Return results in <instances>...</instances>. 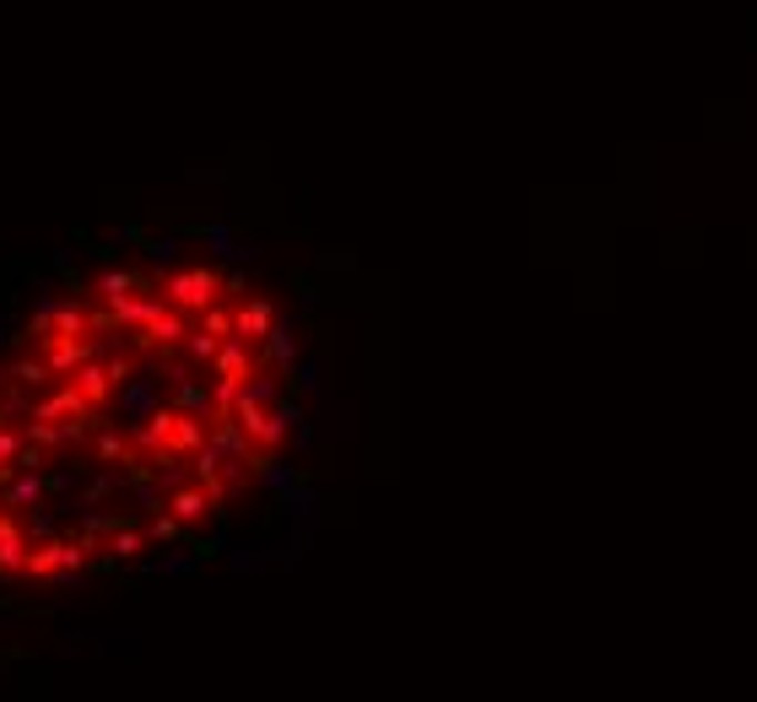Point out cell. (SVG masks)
<instances>
[{"label": "cell", "mask_w": 757, "mask_h": 702, "mask_svg": "<svg viewBox=\"0 0 757 702\" xmlns=\"http://www.w3.org/2000/svg\"><path fill=\"white\" fill-rule=\"evenodd\" d=\"M222 287L228 282L211 265H195V271H173L169 282H163V297H169L173 308H184V314H201V308H211L222 297Z\"/></svg>", "instance_id": "cell-1"}, {"label": "cell", "mask_w": 757, "mask_h": 702, "mask_svg": "<svg viewBox=\"0 0 757 702\" xmlns=\"http://www.w3.org/2000/svg\"><path fill=\"white\" fill-rule=\"evenodd\" d=\"M211 373L222 378V384H233V389H244L254 378V352L244 335H228L222 346H216V357H211Z\"/></svg>", "instance_id": "cell-2"}, {"label": "cell", "mask_w": 757, "mask_h": 702, "mask_svg": "<svg viewBox=\"0 0 757 702\" xmlns=\"http://www.w3.org/2000/svg\"><path fill=\"white\" fill-rule=\"evenodd\" d=\"M184 335H190V325H184V308H173V303L163 308V314H152L147 325H135V340H141V346H152V352H173Z\"/></svg>", "instance_id": "cell-3"}, {"label": "cell", "mask_w": 757, "mask_h": 702, "mask_svg": "<svg viewBox=\"0 0 757 702\" xmlns=\"http://www.w3.org/2000/svg\"><path fill=\"white\" fill-rule=\"evenodd\" d=\"M211 508H216V502L206 497V487H201V481H195V487H190V481H173V487H169V513L184 525V530L206 525Z\"/></svg>", "instance_id": "cell-4"}, {"label": "cell", "mask_w": 757, "mask_h": 702, "mask_svg": "<svg viewBox=\"0 0 757 702\" xmlns=\"http://www.w3.org/2000/svg\"><path fill=\"white\" fill-rule=\"evenodd\" d=\"M87 411H92V406L82 400L77 384H65V389H54V395L33 400V416H39V421H60V427H65V421H87Z\"/></svg>", "instance_id": "cell-5"}, {"label": "cell", "mask_w": 757, "mask_h": 702, "mask_svg": "<svg viewBox=\"0 0 757 702\" xmlns=\"http://www.w3.org/2000/svg\"><path fill=\"white\" fill-rule=\"evenodd\" d=\"M87 357H92V340H87V335H60V340H49V346H43V363H49V373H65V378L82 368Z\"/></svg>", "instance_id": "cell-6"}, {"label": "cell", "mask_w": 757, "mask_h": 702, "mask_svg": "<svg viewBox=\"0 0 757 702\" xmlns=\"http://www.w3.org/2000/svg\"><path fill=\"white\" fill-rule=\"evenodd\" d=\"M28 568V540H22V525L11 513H0V579H17Z\"/></svg>", "instance_id": "cell-7"}, {"label": "cell", "mask_w": 757, "mask_h": 702, "mask_svg": "<svg viewBox=\"0 0 757 702\" xmlns=\"http://www.w3.org/2000/svg\"><path fill=\"white\" fill-rule=\"evenodd\" d=\"M169 308V297L158 292V297H109V325H147L152 314H163Z\"/></svg>", "instance_id": "cell-8"}, {"label": "cell", "mask_w": 757, "mask_h": 702, "mask_svg": "<svg viewBox=\"0 0 757 702\" xmlns=\"http://www.w3.org/2000/svg\"><path fill=\"white\" fill-rule=\"evenodd\" d=\"M71 384L82 389V400H87V406H92V411H98V406H103V400H109V395L120 389V384L109 378V363H92V357H87L82 368L71 373Z\"/></svg>", "instance_id": "cell-9"}, {"label": "cell", "mask_w": 757, "mask_h": 702, "mask_svg": "<svg viewBox=\"0 0 757 702\" xmlns=\"http://www.w3.org/2000/svg\"><path fill=\"white\" fill-rule=\"evenodd\" d=\"M276 330V308L265 303V297H254V303H244L239 314H233V335H244V340H265V335Z\"/></svg>", "instance_id": "cell-10"}, {"label": "cell", "mask_w": 757, "mask_h": 702, "mask_svg": "<svg viewBox=\"0 0 757 702\" xmlns=\"http://www.w3.org/2000/svg\"><path fill=\"white\" fill-rule=\"evenodd\" d=\"M22 573H33V579H60L65 573V540H39V546H28V568Z\"/></svg>", "instance_id": "cell-11"}, {"label": "cell", "mask_w": 757, "mask_h": 702, "mask_svg": "<svg viewBox=\"0 0 757 702\" xmlns=\"http://www.w3.org/2000/svg\"><path fill=\"white\" fill-rule=\"evenodd\" d=\"M87 325H92V319H87V308H77V303H60V308H54V319H49V340H60V335H87ZM49 340H43V346H49Z\"/></svg>", "instance_id": "cell-12"}, {"label": "cell", "mask_w": 757, "mask_h": 702, "mask_svg": "<svg viewBox=\"0 0 757 702\" xmlns=\"http://www.w3.org/2000/svg\"><path fill=\"white\" fill-rule=\"evenodd\" d=\"M39 497H43V476L39 470H28V476H17V481L6 487L0 508H28V502H39Z\"/></svg>", "instance_id": "cell-13"}, {"label": "cell", "mask_w": 757, "mask_h": 702, "mask_svg": "<svg viewBox=\"0 0 757 702\" xmlns=\"http://www.w3.org/2000/svg\"><path fill=\"white\" fill-rule=\"evenodd\" d=\"M109 551H114L120 562H130V557H141V551H147V536H141V530H130V525H114V530H109Z\"/></svg>", "instance_id": "cell-14"}, {"label": "cell", "mask_w": 757, "mask_h": 702, "mask_svg": "<svg viewBox=\"0 0 757 702\" xmlns=\"http://www.w3.org/2000/svg\"><path fill=\"white\" fill-rule=\"evenodd\" d=\"M11 378H17V384H28V389H43L54 373H49V363H33V357H22V363H11Z\"/></svg>", "instance_id": "cell-15"}, {"label": "cell", "mask_w": 757, "mask_h": 702, "mask_svg": "<svg viewBox=\"0 0 757 702\" xmlns=\"http://www.w3.org/2000/svg\"><path fill=\"white\" fill-rule=\"evenodd\" d=\"M98 459H103V465H125V438H120L114 427L98 433Z\"/></svg>", "instance_id": "cell-16"}, {"label": "cell", "mask_w": 757, "mask_h": 702, "mask_svg": "<svg viewBox=\"0 0 757 702\" xmlns=\"http://www.w3.org/2000/svg\"><path fill=\"white\" fill-rule=\"evenodd\" d=\"M201 330H211L216 340H228V335H233V314L211 303V308H201Z\"/></svg>", "instance_id": "cell-17"}, {"label": "cell", "mask_w": 757, "mask_h": 702, "mask_svg": "<svg viewBox=\"0 0 757 702\" xmlns=\"http://www.w3.org/2000/svg\"><path fill=\"white\" fill-rule=\"evenodd\" d=\"M17 449H22V433H11V427H0V481L17 470Z\"/></svg>", "instance_id": "cell-18"}, {"label": "cell", "mask_w": 757, "mask_h": 702, "mask_svg": "<svg viewBox=\"0 0 757 702\" xmlns=\"http://www.w3.org/2000/svg\"><path fill=\"white\" fill-rule=\"evenodd\" d=\"M184 346H190V357H195V363H211L222 340H216L211 330H190V335H184Z\"/></svg>", "instance_id": "cell-19"}, {"label": "cell", "mask_w": 757, "mask_h": 702, "mask_svg": "<svg viewBox=\"0 0 757 702\" xmlns=\"http://www.w3.org/2000/svg\"><path fill=\"white\" fill-rule=\"evenodd\" d=\"M98 292H103V297H125V292H135V276H130V271H103V276H98Z\"/></svg>", "instance_id": "cell-20"}, {"label": "cell", "mask_w": 757, "mask_h": 702, "mask_svg": "<svg viewBox=\"0 0 757 702\" xmlns=\"http://www.w3.org/2000/svg\"><path fill=\"white\" fill-rule=\"evenodd\" d=\"M173 536H184V525H179L173 513H158V519H152V540H173Z\"/></svg>", "instance_id": "cell-21"}, {"label": "cell", "mask_w": 757, "mask_h": 702, "mask_svg": "<svg viewBox=\"0 0 757 702\" xmlns=\"http://www.w3.org/2000/svg\"><path fill=\"white\" fill-rule=\"evenodd\" d=\"M109 378H114V384H130V357H114V363H109Z\"/></svg>", "instance_id": "cell-22"}, {"label": "cell", "mask_w": 757, "mask_h": 702, "mask_svg": "<svg viewBox=\"0 0 757 702\" xmlns=\"http://www.w3.org/2000/svg\"><path fill=\"white\" fill-rule=\"evenodd\" d=\"M0 427H6V406H0Z\"/></svg>", "instance_id": "cell-23"}]
</instances>
